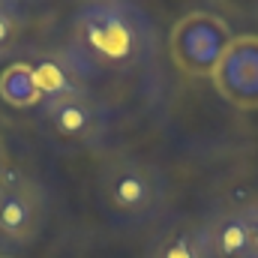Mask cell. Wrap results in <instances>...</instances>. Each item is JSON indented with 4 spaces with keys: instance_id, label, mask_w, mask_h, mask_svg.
<instances>
[{
    "instance_id": "cell-1",
    "label": "cell",
    "mask_w": 258,
    "mask_h": 258,
    "mask_svg": "<svg viewBox=\"0 0 258 258\" xmlns=\"http://www.w3.org/2000/svg\"><path fill=\"white\" fill-rule=\"evenodd\" d=\"M69 48L93 72H129L156 51V27L135 0H84L69 18Z\"/></svg>"
},
{
    "instance_id": "cell-2",
    "label": "cell",
    "mask_w": 258,
    "mask_h": 258,
    "mask_svg": "<svg viewBox=\"0 0 258 258\" xmlns=\"http://www.w3.org/2000/svg\"><path fill=\"white\" fill-rule=\"evenodd\" d=\"M96 195L102 210L123 225H144L165 210L168 177L159 165L138 156H111L99 165Z\"/></svg>"
},
{
    "instance_id": "cell-3",
    "label": "cell",
    "mask_w": 258,
    "mask_h": 258,
    "mask_svg": "<svg viewBox=\"0 0 258 258\" xmlns=\"http://www.w3.org/2000/svg\"><path fill=\"white\" fill-rule=\"evenodd\" d=\"M228 42H231V30L219 15L189 12L168 33V57L186 75L210 78Z\"/></svg>"
},
{
    "instance_id": "cell-4",
    "label": "cell",
    "mask_w": 258,
    "mask_h": 258,
    "mask_svg": "<svg viewBox=\"0 0 258 258\" xmlns=\"http://www.w3.org/2000/svg\"><path fill=\"white\" fill-rule=\"evenodd\" d=\"M48 216L45 189L18 171L0 174V243L27 246L39 237Z\"/></svg>"
},
{
    "instance_id": "cell-5",
    "label": "cell",
    "mask_w": 258,
    "mask_h": 258,
    "mask_svg": "<svg viewBox=\"0 0 258 258\" xmlns=\"http://www.w3.org/2000/svg\"><path fill=\"white\" fill-rule=\"evenodd\" d=\"M39 114L57 138H63L69 144H81V147H96L108 135V123H111L108 105L96 99L90 90L48 99L39 105Z\"/></svg>"
},
{
    "instance_id": "cell-6",
    "label": "cell",
    "mask_w": 258,
    "mask_h": 258,
    "mask_svg": "<svg viewBox=\"0 0 258 258\" xmlns=\"http://www.w3.org/2000/svg\"><path fill=\"white\" fill-rule=\"evenodd\" d=\"M210 78L234 108H258V36H231Z\"/></svg>"
},
{
    "instance_id": "cell-7",
    "label": "cell",
    "mask_w": 258,
    "mask_h": 258,
    "mask_svg": "<svg viewBox=\"0 0 258 258\" xmlns=\"http://www.w3.org/2000/svg\"><path fill=\"white\" fill-rule=\"evenodd\" d=\"M198 228L204 234L207 249L213 258H255L252 231L240 201H219L201 219Z\"/></svg>"
},
{
    "instance_id": "cell-8",
    "label": "cell",
    "mask_w": 258,
    "mask_h": 258,
    "mask_svg": "<svg viewBox=\"0 0 258 258\" xmlns=\"http://www.w3.org/2000/svg\"><path fill=\"white\" fill-rule=\"evenodd\" d=\"M27 63H30V72H33V81H36V90H39L42 102L90 90L87 87V78L96 75L69 45L60 48V51L42 54L36 60H27Z\"/></svg>"
},
{
    "instance_id": "cell-9",
    "label": "cell",
    "mask_w": 258,
    "mask_h": 258,
    "mask_svg": "<svg viewBox=\"0 0 258 258\" xmlns=\"http://www.w3.org/2000/svg\"><path fill=\"white\" fill-rule=\"evenodd\" d=\"M147 258H213V252L204 243L198 219H180L159 231L147 249Z\"/></svg>"
},
{
    "instance_id": "cell-10",
    "label": "cell",
    "mask_w": 258,
    "mask_h": 258,
    "mask_svg": "<svg viewBox=\"0 0 258 258\" xmlns=\"http://www.w3.org/2000/svg\"><path fill=\"white\" fill-rule=\"evenodd\" d=\"M0 99L12 108H39L42 96L36 90L33 72L27 60H12L0 72Z\"/></svg>"
},
{
    "instance_id": "cell-11",
    "label": "cell",
    "mask_w": 258,
    "mask_h": 258,
    "mask_svg": "<svg viewBox=\"0 0 258 258\" xmlns=\"http://www.w3.org/2000/svg\"><path fill=\"white\" fill-rule=\"evenodd\" d=\"M24 24V12L18 0H0V54L9 51V45L18 39Z\"/></svg>"
},
{
    "instance_id": "cell-12",
    "label": "cell",
    "mask_w": 258,
    "mask_h": 258,
    "mask_svg": "<svg viewBox=\"0 0 258 258\" xmlns=\"http://www.w3.org/2000/svg\"><path fill=\"white\" fill-rule=\"evenodd\" d=\"M240 204H243V213H246V222H249V231H252V246H255V258H258V195L240 201Z\"/></svg>"
},
{
    "instance_id": "cell-13",
    "label": "cell",
    "mask_w": 258,
    "mask_h": 258,
    "mask_svg": "<svg viewBox=\"0 0 258 258\" xmlns=\"http://www.w3.org/2000/svg\"><path fill=\"white\" fill-rule=\"evenodd\" d=\"M0 174H3V159H0Z\"/></svg>"
}]
</instances>
